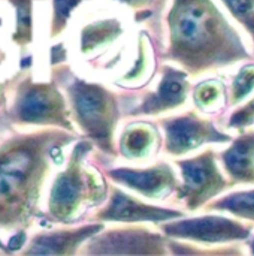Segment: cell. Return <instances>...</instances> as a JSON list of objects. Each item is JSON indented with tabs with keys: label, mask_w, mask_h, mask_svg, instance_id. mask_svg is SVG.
Segmentation results:
<instances>
[{
	"label": "cell",
	"mask_w": 254,
	"mask_h": 256,
	"mask_svg": "<svg viewBox=\"0 0 254 256\" xmlns=\"http://www.w3.org/2000/svg\"><path fill=\"white\" fill-rule=\"evenodd\" d=\"M166 58L199 75L247 60L240 34L213 0H174L168 14Z\"/></svg>",
	"instance_id": "1"
},
{
	"label": "cell",
	"mask_w": 254,
	"mask_h": 256,
	"mask_svg": "<svg viewBox=\"0 0 254 256\" xmlns=\"http://www.w3.org/2000/svg\"><path fill=\"white\" fill-rule=\"evenodd\" d=\"M175 165L183 177V184L177 189V200L183 201L190 212L199 210L229 186H234L220 172L211 150L187 160H177Z\"/></svg>",
	"instance_id": "2"
},
{
	"label": "cell",
	"mask_w": 254,
	"mask_h": 256,
	"mask_svg": "<svg viewBox=\"0 0 254 256\" xmlns=\"http://www.w3.org/2000/svg\"><path fill=\"white\" fill-rule=\"evenodd\" d=\"M166 237L186 240L201 244H222L231 242H243L250 237L252 228L234 219L220 216H202L193 219L169 220L162 224Z\"/></svg>",
	"instance_id": "3"
},
{
	"label": "cell",
	"mask_w": 254,
	"mask_h": 256,
	"mask_svg": "<svg viewBox=\"0 0 254 256\" xmlns=\"http://www.w3.org/2000/svg\"><path fill=\"white\" fill-rule=\"evenodd\" d=\"M162 128L165 130V148L171 156H184L205 144H225L232 141L213 122L195 112L166 118L162 122Z\"/></svg>",
	"instance_id": "4"
},
{
	"label": "cell",
	"mask_w": 254,
	"mask_h": 256,
	"mask_svg": "<svg viewBox=\"0 0 254 256\" xmlns=\"http://www.w3.org/2000/svg\"><path fill=\"white\" fill-rule=\"evenodd\" d=\"M78 108L88 130L100 141H109L117 120L114 96L102 87H82L78 94Z\"/></svg>",
	"instance_id": "5"
},
{
	"label": "cell",
	"mask_w": 254,
	"mask_h": 256,
	"mask_svg": "<svg viewBox=\"0 0 254 256\" xmlns=\"http://www.w3.org/2000/svg\"><path fill=\"white\" fill-rule=\"evenodd\" d=\"M162 80L157 88L145 96L142 104L132 112L135 116H159L183 106L187 100L190 84L186 70L171 66L160 69Z\"/></svg>",
	"instance_id": "6"
},
{
	"label": "cell",
	"mask_w": 254,
	"mask_h": 256,
	"mask_svg": "<svg viewBox=\"0 0 254 256\" xmlns=\"http://www.w3.org/2000/svg\"><path fill=\"white\" fill-rule=\"evenodd\" d=\"M111 177L154 201L168 198L171 194L177 192L180 186L172 168L163 162L147 170H117L111 172Z\"/></svg>",
	"instance_id": "7"
},
{
	"label": "cell",
	"mask_w": 254,
	"mask_h": 256,
	"mask_svg": "<svg viewBox=\"0 0 254 256\" xmlns=\"http://www.w3.org/2000/svg\"><path fill=\"white\" fill-rule=\"evenodd\" d=\"M100 216L106 220L126 222V224H141V222L163 224V222L181 219L184 214L177 210H168V208L144 204L117 190L112 196L109 207Z\"/></svg>",
	"instance_id": "8"
},
{
	"label": "cell",
	"mask_w": 254,
	"mask_h": 256,
	"mask_svg": "<svg viewBox=\"0 0 254 256\" xmlns=\"http://www.w3.org/2000/svg\"><path fill=\"white\" fill-rule=\"evenodd\" d=\"M102 254H141V255H166L169 242L153 231L136 228L114 231L100 243Z\"/></svg>",
	"instance_id": "9"
},
{
	"label": "cell",
	"mask_w": 254,
	"mask_h": 256,
	"mask_svg": "<svg viewBox=\"0 0 254 256\" xmlns=\"http://www.w3.org/2000/svg\"><path fill=\"white\" fill-rule=\"evenodd\" d=\"M232 183L254 184V132H244L220 154Z\"/></svg>",
	"instance_id": "10"
},
{
	"label": "cell",
	"mask_w": 254,
	"mask_h": 256,
	"mask_svg": "<svg viewBox=\"0 0 254 256\" xmlns=\"http://www.w3.org/2000/svg\"><path fill=\"white\" fill-rule=\"evenodd\" d=\"M160 147L159 129L151 123H133L126 128L121 136V153L130 160L153 158Z\"/></svg>",
	"instance_id": "11"
},
{
	"label": "cell",
	"mask_w": 254,
	"mask_h": 256,
	"mask_svg": "<svg viewBox=\"0 0 254 256\" xmlns=\"http://www.w3.org/2000/svg\"><path fill=\"white\" fill-rule=\"evenodd\" d=\"M193 102L202 112H217L228 102L226 86L220 80H207L199 82L193 92Z\"/></svg>",
	"instance_id": "12"
},
{
	"label": "cell",
	"mask_w": 254,
	"mask_h": 256,
	"mask_svg": "<svg viewBox=\"0 0 254 256\" xmlns=\"http://www.w3.org/2000/svg\"><path fill=\"white\" fill-rule=\"evenodd\" d=\"M208 210L226 212L235 218L254 222V189L237 192V194L228 195L216 202H211Z\"/></svg>",
	"instance_id": "13"
},
{
	"label": "cell",
	"mask_w": 254,
	"mask_h": 256,
	"mask_svg": "<svg viewBox=\"0 0 254 256\" xmlns=\"http://www.w3.org/2000/svg\"><path fill=\"white\" fill-rule=\"evenodd\" d=\"M254 92V64H246L240 69V72L235 75L232 86H231V96L229 104L238 105L243 100H246Z\"/></svg>",
	"instance_id": "14"
},
{
	"label": "cell",
	"mask_w": 254,
	"mask_h": 256,
	"mask_svg": "<svg viewBox=\"0 0 254 256\" xmlns=\"http://www.w3.org/2000/svg\"><path fill=\"white\" fill-rule=\"evenodd\" d=\"M234 18L246 27L254 40V0H222Z\"/></svg>",
	"instance_id": "15"
},
{
	"label": "cell",
	"mask_w": 254,
	"mask_h": 256,
	"mask_svg": "<svg viewBox=\"0 0 254 256\" xmlns=\"http://www.w3.org/2000/svg\"><path fill=\"white\" fill-rule=\"evenodd\" d=\"M151 68H153V60H151V52H150L148 36L142 33L139 38V58H138L136 68H133V70L127 75V80L135 81V80L145 78V75H150Z\"/></svg>",
	"instance_id": "16"
},
{
	"label": "cell",
	"mask_w": 254,
	"mask_h": 256,
	"mask_svg": "<svg viewBox=\"0 0 254 256\" xmlns=\"http://www.w3.org/2000/svg\"><path fill=\"white\" fill-rule=\"evenodd\" d=\"M254 124V98L247 102L244 106L235 111V114L229 118V128L237 130H244Z\"/></svg>",
	"instance_id": "17"
},
{
	"label": "cell",
	"mask_w": 254,
	"mask_h": 256,
	"mask_svg": "<svg viewBox=\"0 0 254 256\" xmlns=\"http://www.w3.org/2000/svg\"><path fill=\"white\" fill-rule=\"evenodd\" d=\"M120 2H124L126 4L132 8H144V6H148L153 0H120Z\"/></svg>",
	"instance_id": "18"
},
{
	"label": "cell",
	"mask_w": 254,
	"mask_h": 256,
	"mask_svg": "<svg viewBox=\"0 0 254 256\" xmlns=\"http://www.w3.org/2000/svg\"><path fill=\"white\" fill-rule=\"evenodd\" d=\"M249 246H250V252H252V254L254 255V238H253V242H252V243H250Z\"/></svg>",
	"instance_id": "19"
}]
</instances>
